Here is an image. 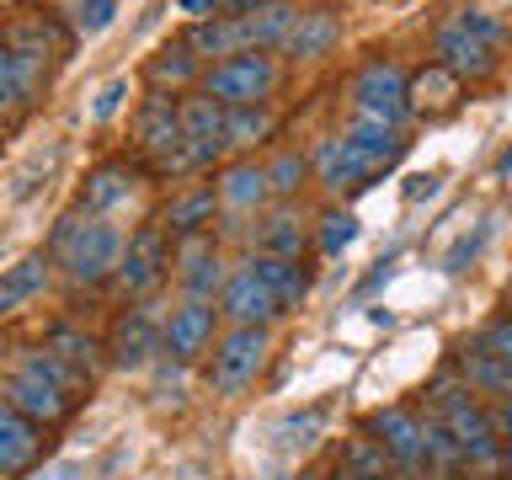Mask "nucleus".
<instances>
[{"label":"nucleus","mask_w":512,"mask_h":480,"mask_svg":"<svg viewBox=\"0 0 512 480\" xmlns=\"http://www.w3.org/2000/svg\"><path fill=\"white\" fill-rule=\"evenodd\" d=\"M123 246L128 240L112 230L107 219H86V214H64L54 224V240H48V256H59L64 278L80 283V288H96L107 278H118V262H123Z\"/></svg>","instance_id":"1"},{"label":"nucleus","mask_w":512,"mask_h":480,"mask_svg":"<svg viewBox=\"0 0 512 480\" xmlns=\"http://www.w3.org/2000/svg\"><path fill=\"white\" fill-rule=\"evenodd\" d=\"M267 352H272V331L267 326H230V331H219L214 352H208V390L224 395V400L246 395L256 384V374L267 368Z\"/></svg>","instance_id":"2"},{"label":"nucleus","mask_w":512,"mask_h":480,"mask_svg":"<svg viewBox=\"0 0 512 480\" xmlns=\"http://www.w3.org/2000/svg\"><path fill=\"white\" fill-rule=\"evenodd\" d=\"M278 59L272 54H235V59H219V64H208L203 70V96H214V102L224 112H235V107H262L272 91H278Z\"/></svg>","instance_id":"3"},{"label":"nucleus","mask_w":512,"mask_h":480,"mask_svg":"<svg viewBox=\"0 0 512 480\" xmlns=\"http://www.w3.org/2000/svg\"><path fill=\"white\" fill-rule=\"evenodd\" d=\"M352 112L358 123H379V128H406L411 118V102H406V70L379 54L368 59L358 75H352Z\"/></svg>","instance_id":"4"},{"label":"nucleus","mask_w":512,"mask_h":480,"mask_svg":"<svg viewBox=\"0 0 512 480\" xmlns=\"http://www.w3.org/2000/svg\"><path fill=\"white\" fill-rule=\"evenodd\" d=\"M171 267H176V246H171V235L150 219V224H139V230L128 235L118 278H112V283H118L123 299H150L155 288L171 278Z\"/></svg>","instance_id":"5"},{"label":"nucleus","mask_w":512,"mask_h":480,"mask_svg":"<svg viewBox=\"0 0 512 480\" xmlns=\"http://www.w3.org/2000/svg\"><path fill=\"white\" fill-rule=\"evenodd\" d=\"M0 48H6V54H27V59L54 64L75 48V27L59 22L48 6H11V16L0 22Z\"/></svg>","instance_id":"6"},{"label":"nucleus","mask_w":512,"mask_h":480,"mask_svg":"<svg viewBox=\"0 0 512 480\" xmlns=\"http://www.w3.org/2000/svg\"><path fill=\"white\" fill-rule=\"evenodd\" d=\"M107 352H112L118 368H144L155 352H166V320H160V304L155 299L128 304V310L118 315V326H112Z\"/></svg>","instance_id":"7"},{"label":"nucleus","mask_w":512,"mask_h":480,"mask_svg":"<svg viewBox=\"0 0 512 480\" xmlns=\"http://www.w3.org/2000/svg\"><path fill=\"white\" fill-rule=\"evenodd\" d=\"M432 59L443 64V70H454L464 86H480V80H491L496 70H502V48L480 43L475 32H464L454 16L432 32Z\"/></svg>","instance_id":"8"},{"label":"nucleus","mask_w":512,"mask_h":480,"mask_svg":"<svg viewBox=\"0 0 512 480\" xmlns=\"http://www.w3.org/2000/svg\"><path fill=\"white\" fill-rule=\"evenodd\" d=\"M187 134H182V96L176 91H144L139 107H134V150L139 160H155L176 150Z\"/></svg>","instance_id":"9"},{"label":"nucleus","mask_w":512,"mask_h":480,"mask_svg":"<svg viewBox=\"0 0 512 480\" xmlns=\"http://www.w3.org/2000/svg\"><path fill=\"white\" fill-rule=\"evenodd\" d=\"M214 342H219V304H208V299L176 304L171 320H166V352H171V363H198L203 352H214Z\"/></svg>","instance_id":"10"},{"label":"nucleus","mask_w":512,"mask_h":480,"mask_svg":"<svg viewBox=\"0 0 512 480\" xmlns=\"http://www.w3.org/2000/svg\"><path fill=\"white\" fill-rule=\"evenodd\" d=\"M176 278H182L187 299L219 304L224 283H230V272H224V256H219V246H214V230H208V235L176 240Z\"/></svg>","instance_id":"11"},{"label":"nucleus","mask_w":512,"mask_h":480,"mask_svg":"<svg viewBox=\"0 0 512 480\" xmlns=\"http://www.w3.org/2000/svg\"><path fill=\"white\" fill-rule=\"evenodd\" d=\"M368 438H379L384 448H390L395 470L422 480V464H427V448H422V422H416V411L406 406H384L368 416Z\"/></svg>","instance_id":"12"},{"label":"nucleus","mask_w":512,"mask_h":480,"mask_svg":"<svg viewBox=\"0 0 512 480\" xmlns=\"http://www.w3.org/2000/svg\"><path fill=\"white\" fill-rule=\"evenodd\" d=\"M224 112L214 96H203V91H192V96H182V134H187V144H192V155H198V171H208V166H219L224 155H230V134H224Z\"/></svg>","instance_id":"13"},{"label":"nucleus","mask_w":512,"mask_h":480,"mask_svg":"<svg viewBox=\"0 0 512 480\" xmlns=\"http://www.w3.org/2000/svg\"><path fill=\"white\" fill-rule=\"evenodd\" d=\"M214 192H219V208L224 214H240V219H262L267 203H272V182H267V166L256 160H224L219 176H214Z\"/></svg>","instance_id":"14"},{"label":"nucleus","mask_w":512,"mask_h":480,"mask_svg":"<svg viewBox=\"0 0 512 480\" xmlns=\"http://www.w3.org/2000/svg\"><path fill=\"white\" fill-rule=\"evenodd\" d=\"M219 214H224V208H219V192H214V182H198V187L171 192V198L160 203L155 224H160V230H166L171 240H187V235H208Z\"/></svg>","instance_id":"15"},{"label":"nucleus","mask_w":512,"mask_h":480,"mask_svg":"<svg viewBox=\"0 0 512 480\" xmlns=\"http://www.w3.org/2000/svg\"><path fill=\"white\" fill-rule=\"evenodd\" d=\"M310 166H315V182L331 192V198H342V192H358V187H368L374 182V166L352 150V144L342 139V134H326L310 150Z\"/></svg>","instance_id":"16"},{"label":"nucleus","mask_w":512,"mask_h":480,"mask_svg":"<svg viewBox=\"0 0 512 480\" xmlns=\"http://www.w3.org/2000/svg\"><path fill=\"white\" fill-rule=\"evenodd\" d=\"M406 102H411V118L438 123V118H448V112L464 107V80L432 59V64H422L416 75H406Z\"/></svg>","instance_id":"17"},{"label":"nucleus","mask_w":512,"mask_h":480,"mask_svg":"<svg viewBox=\"0 0 512 480\" xmlns=\"http://www.w3.org/2000/svg\"><path fill=\"white\" fill-rule=\"evenodd\" d=\"M219 315L230 320V326H272L283 310H278V299H272V288L256 278L251 267H235L230 283H224V294H219Z\"/></svg>","instance_id":"18"},{"label":"nucleus","mask_w":512,"mask_h":480,"mask_svg":"<svg viewBox=\"0 0 512 480\" xmlns=\"http://www.w3.org/2000/svg\"><path fill=\"white\" fill-rule=\"evenodd\" d=\"M6 406H16L27 416V422H38V427H59V422H70V411H75V395H64L59 384H48L38 374H16L6 379Z\"/></svg>","instance_id":"19"},{"label":"nucleus","mask_w":512,"mask_h":480,"mask_svg":"<svg viewBox=\"0 0 512 480\" xmlns=\"http://www.w3.org/2000/svg\"><path fill=\"white\" fill-rule=\"evenodd\" d=\"M144 176V160H102L96 171H86V182H80L75 192V214H86V219H102L112 203H123L128 192H134V182Z\"/></svg>","instance_id":"20"},{"label":"nucleus","mask_w":512,"mask_h":480,"mask_svg":"<svg viewBox=\"0 0 512 480\" xmlns=\"http://www.w3.org/2000/svg\"><path fill=\"white\" fill-rule=\"evenodd\" d=\"M336 43H342V16H336L331 6H310V11H299L294 32L283 38V59L315 64V59H326Z\"/></svg>","instance_id":"21"},{"label":"nucleus","mask_w":512,"mask_h":480,"mask_svg":"<svg viewBox=\"0 0 512 480\" xmlns=\"http://www.w3.org/2000/svg\"><path fill=\"white\" fill-rule=\"evenodd\" d=\"M256 251H267V256H288V262H304V246H310V224H304V214L294 203H278V208H267L262 219H256Z\"/></svg>","instance_id":"22"},{"label":"nucleus","mask_w":512,"mask_h":480,"mask_svg":"<svg viewBox=\"0 0 512 480\" xmlns=\"http://www.w3.org/2000/svg\"><path fill=\"white\" fill-rule=\"evenodd\" d=\"M246 267L272 288V299H278V310H283V315L304 310V299H310V267H304V262H288V256L256 251V256H246Z\"/></svg>","instance_id":"23"},{"label":"nucleus","mask_w":512,"mask_h":480,"mask_svg":"<svg viewBox=\"0 0 512 480\" xmlns=\"http://www.w3.org/2000/svg\"><path fill=\"white\" fill-rule=\"evenodd\" d=\"M144 86L182 96V91H192V86H203V59L187 48V38H176V43L160 48V54L144 59Z\"/></svg>","instance_id":"24"},{"label":"nucleus","mask_w":512,"mask_h":480,"mask_svg":"<svg viewBox=\"0 0 512 480\" xmlns=\"http://www.w3.org/2000/svg\"><path fill=\"white\" fill-rule=\"evenodd\" d=\"M187 48H192L198 59H208V64L235 59V54H251V48H246V27H240L235 11H219V16H208V22H192V27H187Z\"/></svg>","instance_id":"25"},{"label":"nucleus","mask_w":512,"mask_h":480,"mask_svg":"<svg viewBox=\"0 0 512 480\" xmlns=\"http://www.w3.org/2000/svg\"><path fill=\"white\" fill-rule=\"evenodd\" d=\"M43 448V427L0 400V475H22Z\"/></svg>","instance_id":"26"},{"label":"nucleus","mask_w":512,"mask_h":480,"mask_svg":"<svg viewBox=\"0 0 512 480\" xmlns=\"http://www.w3.org/2000/svg\"><path fill=\"white\" fill-rule=\"evenodd\" d=\"M48 91V64L27 54H6L0 48V107H32Z\"/></svg>","instance_id":"27"},{"label":"nucleus","mask_w":512,"mask_h":480,"mask_svg":"<svg viewBox=\"0 0 512 480\" xmlns=\"http://www.w3.org/2000/svg\"><path fill=\"white\" fill-rule=\"evenodd\" d=\"M454 368L464 374V384H470L475 395H496V400H507V395H512V363H502L496 352H486V347L475 342V336L459 347Z\"/></svg>","instance_id":"28"},{"label":"nucleus","mask_w":512,"mask_h":480,"mask_svg":"<svg viewBox=\"0 0 512 480\" xmlns=\"http://www.w3.org/2000/svg\"><path fill=\"white\" fill-rule=\"evenodd\" d=\"M294 22H299L294 0H272V6L240 11V27H246V48H251V54H272V48H283V38L294 32Z\"/></svg>","instance_id":"29"},{"label":"nucleus","mask_w":512,"mask_h":480,"mask_svg":"<svg viewBox=\"0 0 512 480\" xmlns=\"http://www.w3.org/2000/svg\"><path fill=\"white\" fill-rule=\"evenodd\" d=\"M342 139H347L363 160H368V166H374V176H384L390 166H400V155L411 150L406 128H379V123H352Z\"/></svg>","instance_id":"30"},{"label":"nucleus","mask_w":512,"mask_h":480,"mask_svg":"<svg viewBox=\"0 0 512 480\" xmlns=\"http://www.w3.org/2000/svg\"><path fill=\"white\" fill-rule=\"evenodd\" d=\"M43 347H48V352H59V358H70L75 368H86L91 379L112 363V352H107L102 336L80 331V326H70V320H54V326H48V342H43Z\"/></svg>","instance_id":"31"},{"label":"nucleus","mask_w":512,"mask_h":480,"mask_svg":"<svg viewBox=\"0 0 512 480\" xmlns=\"http://www.w3.org/2000/svg\"><path fill=\"white\" fill-rule=\"evenodd\" d=\"M22 374H38V379H48V384H59V390L75 395V400L91 395V374H86V368H75L70 358H59V352H48V347L27 352V358H22Z\"/></svg>","instance_id":"32"},{"label":"nucleus","mask_w":512,"mask_h":480,"mask_svg":"<svg viewBox=\"0 0 512 480\" xmlns=\"http://www.w3.org/2000/svg\"><path fill=\"white\" fill-rule=\"evenodd\" d=\"M48 267H54V256H48V251H32V256H22V262H16V267L6 272V278H0V315L16 310L22 299L38 294V288L48 283Z\"/></svg>","instance_id":"33"},{"label":"nucleus","mask_w":512,"mask_h":480,"mask_svg":"<svg viewBox=\"0 0 512 480\" xmlns=\"http://www.w3.org/2000/svg\"><path fill=\"white\" fill-rule=\"evenodd\" d=\"M224 134H230V150H256V144H267L278 134V112L267 102L262 107H235L230 118H224Z\"/></svg>","instance_id":"34"},{"label":"nucleus","mask_w":512,"mask_h":480,"mask_svg":"<svg viewBox=\"0 0 512 480\" xmlns=\"http://www.w3.org/2000/svg\"><path fill=\"white\" fill-rule=\"evenodd\" d=\"M310 176H315V166H310V155L304 150H278L267 160V182H272V198H283V203H294L304 187H310Z\"/></svg>","instance_id":"35"},{"label":"nucleus","mask_w":512,"mask_h":480,"mask_svg":"<svg viewBox=\"0 0 512 480\" xmlns=\"http://www.w3.org/2000/svg\"><path fill=\"white\" fill-rule=\"evenodd\" d=\"M352 240H358V214H352V208H326V214L315 219V246H320V256H342Z\"/></svg>","instance_id":"36"},{"label":"nucleus","mask_w":512,"mask_h":480,"mask_svg":"<svg viewBox=\"0 0 512 480\" xmlns=\"http://www.w3.org/2000/svg\"><path fill=\"white\" fill-rule=\"evenodd\" d=\"M422 448H427V464H438V470H464V448L448 432L443 416H427L422 422Z\"/></svg>","instance_id":"37"},{"label":"nucleus","mask_w":512,"mask_h":480,"mask_svg":"<svg viewBox=\"0 0 512 480\" xmlns=\"http://www.w3.org/2000/svg\"><path fill=\"white\" fill-rule=\"evenodd\" d=\"M342 470H358V475H395V459L390 448H384L379 438H352L342 448Z\"/></svg>","instance_id":"38"},{"label":"nucleus","mask_w":512,"mask_h":480,"mask_svg":"<svg viewBox=\"0 0 512 480\" xmlns=\"http://www.w3.org/2000/svg\"><path fill=\"white\" fill-rule=\"evenodd\" d=\"M464 400H475V390H470V384H464V374H459V368L448 363L443 374H438V379L427 384V406L438 411V416H448L454 406H464Z\"/></svg>","instance_id":"39"},{"label":"nucleus","mask_w":512,"mask_h":480,"mask_svg":"<svg viewBox=\"0 0 512 480\" xmlns=\"http://www.w3.org/2000/svg\"><path fill=\"white\" fill-rule=\"evenodd\" d=\"M112 22H118V0H75L70 6L75 38H96V32H107Z\"/></svg>","instance_id":"40"},{"label":"nucleus","mask_w":512,"mask_h":480,"mask_svg":"<svg viewBox=\"0 0 512 480\" xmlns=\"http://www.w3.org/2000/svg\"><path fill=\"white\" fill-rule=\"evenodd\" d=\"M454 22H459L464 32H475L480 43H491V48H502V43H507V22H502V16H491L486 6H459V11H454Z\"/></svg>","instance_id":"41"},{"label":"nucleus","mask_w":512,"mask_h":480,"mask_svg":"<svg viewBox=\"0 0 512 480\" xmlns=\"http://www.w3.org/2000/svg\"><path fill=\"white\" fill-rule=\"evenodd\" d=\"M475 342L486 347V352H496L502 363H512V315H496V320H486V326L475 331Z\"/></svg>","instance_id":"42"},{"label":"nucleus","mask_w":512,"mask_h":480,"mask_svg":"<svg viewBox=\"0 0 512 480\" xmlns=\"http://www.w3.org/2000/svg\"><path fill=\"white\" fill-rule=\"evenodd\" d=\"M315 432H320V411H299V416H283L278 422V443L283 448H304V443H315Z\"/></svg>","instance_id":"43"},{"label":"nucleus","mask_w":512,"mask_h":480,"mask_svg":"<svg viewBox=\"0 0 512 480\" xmlns=\"http://www.w3.org/2000/svg\"><path fill=\"white\" fill-rule=\"evenodd\" d=\"M123 96H128V80H107V86H102V96H96V107H91V118H112V112H118L123 107Z\"/></svg>","instance_id":"44"},{"label":"nucleus","mask_w":512,"mask_h":480,"mask_svg":"<svg viewBox=\"0 0 512 480\" xmlns=\"http://www.w3.org/2000/svg\"><path fill=\"white\" fill-rule=\"evenodd\" d=\"M438 187H443V176H438V171H416V176H406V203L438 198Z\"/></svg>","instance_id":"45"},{"label":"nucleus","mask_w":512,"mask_h":480,"mask_svg":"<svg viewBox=\"0 0 512 480\" xmlns=\"http://www.w3.org/2000/svg\"><path fill=\"white\" fill-rule=\"evenodd\" d=\"M486 224H480V230H475V240H459V246H454V256H448V272H464V262H470V256L480 251V246H486Z\"/></svg>","instance_id":"46"},{"label":"nucleus","mask_w":512,"mask_h":480,"mask_svg":"<svg viewBox=\"0 0 512 480\" xmlns=\"http://www.w3.org/2000/svg\"><path fill=\"white\" fill-rule=\"evenodd\" d=\"M491 422H496V438L512 443V395L507 400H491Z\"/></svg>","instance_id":"47"},{"label":"nucleus","mask_w":512,"mask_h":480,"mask_svg":"<svg viewBox=\"0 0 512 480\" xmlns=\"http://www.w3.org/2000/svg\"><path fill=\"white\" fill-rule=\"evenodd\" d=\"M176 11H187L192 22H208V16H219L224 6H219V0H176Z\"/></svg>","instance_id":"48"},{"label":"nucleus","mask_w":512,"mask_h":480,"mask_svg":"<svg viewBox=\"0 0 512 480\" xmlns=\"http://www.w3.org/2000/svg\"><path fill=\"white\" fill-rule=\"evenodd\" d=\"M390 272H395V262H379V267H374V272H368V278L358 283V299H368L374 288H384V283H390Z\"/></svg>","instance_id":"49"},{"label":"nucleus","mask_w":512,"mask_h":480,"mask_svg":"<svg viewBox=\"0 0 512 480\" xmlns=\"http://www.w3.org/2000/svg\"><path fill=\"white\" fill-rule=\"evenodd\" d=\"M219 6L240 16V11H256V6H272V0H219Z\"/></svg>","instance_id":"50"},{"label":"nucleus","mask_w":512,"mask_h":480,"mask_svg":"<svg viewBox=\"0 0 512 480\" xmlns=\"http://www.w3.org/2000/svg\"><path fill=\"white\" fill-rule=\"evenodd\" d=\"M496 176H502V182H507V176H512V144H507L502 155H496Z\"/></svg>","instance_id":"51"},{"label":"nucleus","mask_w":512,"mask_h":480,"mask_svg":"<svg viewBox=\"0 0 512 480\" xmlns=\"http://www.w3.org/2000/svg\"><path fill=\"white\" fill-rule=\"evenodd\" d=\"M427 480H470V470H438V475H427Z\"/></svg>","instance_id":"52"},{"label":"nucleus","mask_w":512,"mask_h":480,"mask_svg":"<svg viewBox=\"0 0 512 480\" xmlns=\"http://www.w3.org/2000/svg\"><path fill=\"white\" fill-rule=\"evenodd\" d=\"M502 475H512V443H502ZM496 475V480H502Z\"/></svg>","instance_id":"53"},{"label":"nucleus","mask_w":512,"mask_h":480,"mask_svg":"<svg viewBox=\"0 0 512 480\" xmlns=\"http://www.w3.org/2000/svg\"><path fill=\"white\" fill-rule=\"evenodd\" d=\"M70 475H75V470H70V464H59V470H54V475H48V480H70Z\"/></svg>","instance_id":"54"},{"label":"nucleus","mask_w":512,"mask_h":480,"mask_svg":"<svg viewBox=\"0 0 512 480\" xmlns=\"http://www.w3.org/2000/svg\"><path fill=\"white\" fill-rule=\"evenodd\" d=\"M6 123H11V112H6V107H0V128H6Z\"/></svg>","instance_id":"55"},{"label":"nucleus","mask_w":512,"mask_h":480,"mask_svg":"<svg viewBox=\"0 0 512 480\" xmlns=\"http://www.w3.org/2000/svg\"><path fill=\"white\" fill-rule=\"evenodd\" d=\"M70 6H75V0H70Z\"/></svg>","instance_id":"56"}]
</instances>
